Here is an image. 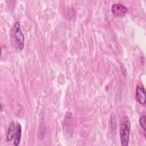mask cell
<instances>
[{"instance_id":"7","label":"cell","mask_w":146,"mask_h":146,"mask_svg":"<svg viewBox=\"0 0 146 146\" xmlns=\"http://www.w3.org/2000/svg\"><path fill=\"white\" fill-rule=\"evenodd\" d=\"M15 129H16V128H15L14 122L13 121H12L9 126L7 132L6 139H7V141H10L13 139Z\"/></svg>"},{"instance_id":"4","label":"cell","mask_w":146,"mask_h":146,"mask_svg":"<svg viewBox=\"0 0 146 146\" xmlns=\"http://www.w3.org/2000/svg\"><path fill=\"white\" fill-rule=\"evenodd\" d=\"M136 99L141 105L145 104V91L141 85L138 84L136 88Z\"/></svg>"},{"instance_id":"5","label":"cell","mask_w":146,"mask_h":146,"mask_svg":"<svg viewBox=\"0 0 146 146\" xmlns=\"http://www.w3.org/2000/svg\"><path fill=\"white\" fill-rule=\"evenodd\" d=\"M22 136V127L19 123H17L16 125L15 132V138H14V144L15 146L19 145Z\"/></svg>"},{"instance_id":"1","label":"cell","mask_w":146,"mask_h":146,"mask_svg":"<svg viewBox=\"0 0 146 146\" xmlns=\"http://www.w3.org/2000/svg\"><path fill=\"white\" fill-rule=\"evenodd\" d=\"M131 121L129 118L124 115L122 117L120 125V138L122 146H127L129 140Z\"/></svg>"},{"instance_id":"2","label":"cell","mask_w":146,"mask_h":146,"mask_svg":"<svg viewBox=\"0 0 146 146\" xmlns=\"http://www.w3.org/2000/svg\"><path fill=\"white\" fill-rule=\"evenodd\" d=\"M12 33L15 38L18 47L20 50H22L24 47V41H25V37L24 35L22 33L21 28H20V24L19 22H15L13 27Z\"/></svg>"},{"instance_id":"6","label":"cell","mask_w":146,"mask_h":146,"mask_svg":"<svg viewBox=\"0 0 146 146\" xmlns=\"http://www.w3.org/2000/svg\"><path fill=\"white\" fill-rule=\"evenodd\" d=\"M110 129L111 133L113 136H115L117 132V126H116V120L115 114L112 113L110 117Z\"/></svg>"},{"instance_id":"8","label":"cell","mask_w":146,"mask_h":146,"mask_svg":"<svg viewBox=\"0 0 146 146\" xmlns=\"http://www.w3.org/2000/svg\"><path fill=\"white\" fill-rule=\"evenodd\" d=\"M139 123L141 127V128L143 129L144 131L145 132V129H146V122H145V116L143 115L140 117L139 119Z\"/></svg>"},{"instance_id":"3","label":"cell","mask_w":146,"mask_h":146,"mask_svg":"<svg viewBox=\"0 0 146 146\" xmlns=\"http://www.w3.org/2000/svg\"><path fill=\"white\" fill-rule=\"evenodd\" d=\"M111 11L116 17H122L127 13L128 9L121 3H115L111 7Z\"/></svg>"}]
</instances>
